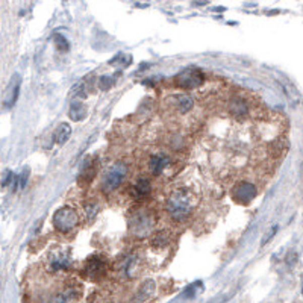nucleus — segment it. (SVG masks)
Listing matches in <instances>:
<instances>
[{"label":"nucleus","mask_w":303,"mask_h":303,"mask_svg":"<svg viewBox=\"0 0 303 303\" xmlns=\"http://www.w3.org/2000/svg\"><path fill=\"white\" fill-rule=\"evenodd\" d=\"M196 197L188 188H176L165 202V211L173 221H185L194 211Z\"/></svg>","instance_id":"f257e3e1"},{"label":"nucleus","mask_w":303,"mask_h":303,"mask_svg":"<svg viewBox=\"0 0 303 303\" xmlns=\"http://www.w3.org/2000/svg\"><path fill=\"white\" fill-rule=\"evenodd\" d=\"M155 226L153 214L147 208H137L129 215V229L137 238H144L149 235L152 227Z\"/></svg>","instance_id":"f03ea898"},{"label":"nucleus","mask_w":303,"mask_h":303,"mask_svg":"<svg viewBox=\"0 0 303 303\" xmlns=\"http://www.w3.org/2000/svg\"><path fill=\"white\" fill-rule=\"evenodd\" d=\"M126 174H128V165H126V162H115L103 174L102 184H100L102 190L105 193H111V191L117 190L123 184Z\"/></svg>","instance_id":"7ed1b4c3"},{"label":"nucleus","mask_w":303,"mask_h":303,"mask_svg":"<svg viewBox=\"0 0 303 303\" xmlns=\"http://www.w3.org/2000/svg\"><path fill=\"white\" fill-rule=\"evenodd\" d=\"M78 223H79V215L75 208L64 206V208H59L53 214V226L61 233H67L73 230L78 226Z\"/></svg>","instance_id":"20e7f679"},{"label":"nucleus","mask_w":303,"mask_h":303,"mask_svg":"<svg viewBox=\"0 0 303 303\" xmlns=\"http://www.w3.org/2000/svg\"><path fill=\"white\" fill-rule=\"evenodd\" d=\"M203 82H205V76H203V73H202L199 69H196V67L185 69V70H182L180 73H177L176 78H174V85L179 87V88H184V90H194V88H199Z\"/></svg>","instance_id":"39448f33"},{"label":"nucleus","mask_w":303,"mask_h":303,"mask_svg":"<svg viewBox=\"0 0 303 303\" xmlns=\"http://www.w3.org/2000/svg\"><path fill=\"white\" fill-rule=\"evenodd\" d=\"M72 265V256L69 252L63 250V249H56L52 250L47 255L46 259V267L50 273H58V271H66L69 270Z\"/></svg>","instance_id":"423d86ee"},{"label":"nucleus","mask_w":303,"mask_h":303,"mask_svg":"<svg viewBox=\"0 0 303 303\" xmlns=\"http://www.w3.org/2000/svg\"><path fill=\"white\" fill-rule=\"evenodd\" d=\"M256 194H258V188L252 182H247V180L236 182L232 188V199L241 205L250 203L256 197Z\"/></svg>","instance_id":"0eeeda50"},{"label":"nucleus","mask_w":303,"mask_h":303,"mask_svg":"<svg viewBox=\"0 0 303 303\" xmlns=\"http://www.w3.org/2000/svg\"><path fill=\"white\" fill-rule=\"evenodd\" d=\"M84 273L90 277V279H100L108 273V262L105 258L99 256V255H93L84 267Z\"/></svg>","instance_id":"6e6552de"},{"label":"nucleus","mask_w":303,"mask_h":303,"mask_svg":"<svg viewBox=\"0 0 303 303\" xmlns=\"http://www.w3.org/2000/svg\"><path fill=\"white\" fill-rule=\"evenodd\" d=\"M167 105H170V108L179 114H187L193 109L194 100L190 94H174L167 99Z\"/></svg>","instance_id":"1a4fd4ad"},{"label":"nucleus","mask_w":303,"mask_h":303,"mask_svg":"<svg viewBox=\"0 0 303 303\" xmlns=\"http://www.w3.org/2000/svg\"><path fill=\"white\" fill-rule=\"evenodd\" d=\"M152 193V184L147 177L141 176L140 179H137V182L131 187L129 190V194L131 197L135 200V202H141V200H146Z\"/></svg>","instance_id":"9d476101"},{"label":"nucleus","mask_w":303,"mask_h":303,"mask_svg":"<svg viewBox=\"0 0 303 303\" xmlns=\"http://www.w3.org/2000/svg\"><path fill=\"white\" fill-rule=\"evenodd\" d=\"M81 295V291L78 286L75 285H70V286H66L63 288L61 291H56L47 303H73L79 298Z\"/></svg>","instance_id":"9b49d317"},{"label":"nucleus","mask_w":303,"mask_h":303,"mask_svg":"<svg viewBox=\"0 0 303 303\" xmlns=\"http://www.w3.org/2000/svg\"><path fill=\"white\" fill-rule=\"evenodd\" d=\"M170 165V156L167 153H155L149 159V170L153 176H159Z\"/></svg>","instance_id":"f8f14e48"},{"label":"nucleus","mask_w":303,"mask_h":303,"mask_svg":"<svg viewBox=\"0 0 303 303\" xmlns=\"http://www.w3.org/2000/svg\"><path fill=\"white\" fill-rule=\"evenodd\" d=\"M156 291V283L153 279H146L137 289L135 295H134V303H143L146 300H149Z\"/></svg>","instance_id":"ddd939ff"},{"label":"nucleus","mask_w":303,"mask_h":303,"mask_svg":"<svg viewBox=\"0 0 303 303\" xmlns=\"http://www.w3.org/2000/svg\"><path fill=\"white\" fill-rule=\"evenodd\" d=\"M227 108H229V114H230L232 117L238 118V120L246 118V115H247V112H249V106H247L246 100H243L241 97H233V99L229 102Z\"/></svg>","instance_id":"4468645a"},{"label":"nucleus","mask_w":303,"mask_h":303,"mask_svg":"<svg viewBox=\"0 0 303 303\" xmlns=\"http://www.w3.org/2000/svg\"><path fill=\"white\" fill-rule=\"evenodd\" d=\"M20 84H22V81H20V76H16V78H14V81L11 82V85H10L8 91H7V94H5V99H4V103H5V106H7V108H11V106H14V103L17 102L19 91H20Z\"/></svg>","instance_id":"2eb2a0df"},{"label":"nucleus","mask_w":303,"mask_h":303,"mask_svg":"<svg viewBox=\"0 0 303 303\" xmlns=\"http://www.w3.org/2000/svg\"><path fill=\"white\" fill-rule=\"evenodd\" d=\"M96 174H97L96 162H91V161L85 162V165H84V168L79 174V184L81 185H90L94 180Z\"/></svg>","instance_id":"dca6fc26"},{"label":"nucleus","mask_w":303,"mask_h":303,"mask_svg":"<svg viewBox=\"0 0 303 303\" xmlns=\"http://www.w3.org/2000/svg\"><path fill=\"white\" fill-rule=\"evenodd\" d=\"M69 115L75 122H82L87 117V108H85V105L82 102H79V100L72 102L70 109H69Z\"/></svg>","instance_id":"f3484780"},{"label":"nucleus","mask_w":303,"mask_h":303,"mask_svg":"<svg viewBox=\"0 0 303 303\" xmlns=\"http://www.w3.org/2000/svg\"><path fill=\"white\" fill-rule=\"evenodd\" d=\"M170 239H171V235H170L167 230H159V232H156V233L153 235L150 244H152L153 247H156V249H164L165 246H168Z\"/></svg>","instance_id":"a211bd4d"},{"label":"nucleus","mask_w":303,"mask_h":303,"mask_svg":"<svg viewBox=\"0 0 303 303\" xmlns=\"http://www.w3.org/2000/svg\"><path fill=\"white\" fill-rule=\"evenodd\" d=\"M70 135H72V128H70V125H67V123H63V125H61V126L56 129V132H55L53 138H55V141H56L58 144H64V143H67V141H69Z\"/></svg>","instance_id":"6ab92c4d"},{"label":"nucleus","mask_w":303,"mask_h":303,"mask_svg":"<svg viewBox=\"0 0 303 303\" xmlns=\"http://www.w3.org/2000/svg\"><path fill=\"white\" fill-rule=\"evenodd\" d=\"M53 41H55L58 50H61V52H67V50H69V41L64 38V35L56 34V35L53 37Z\"/></svg>","instance_id":"aec40b11"},{"label":"nucleus","mask_w":303,"mask_h":303,"mask_svg":"<svg viewBox=\"0 0 303 303\" xmlns=\"http://www.w3.org/2000/svg\"><path fill=\"white\" fill-rule=\"evenodd\" d=\"M114 85V78L112 76H102L99 79V88L102 91H108Z\"/></svg>","instance_id":"412c9836"},{"label":"nucleus","mask_w":303,"mask_h":303,"mask_svg":"<svg viewBox=\"0 0 303 303\" xmlns=\"http://www.w3.org/2000/svg\"><path fill=\"white\" fill-rule=\"evenodd\" d=\"M285 144V141L282 140H277V141H274L273 144H271V155H274V156H277V155H283V152H285V149H286V146H283Z\"/></svg>","instance_id":"4be33fe9"},{"label":"nucleus","mask_w":303,"mask_h":303,"mask_svg":"<svg viewBox=\"0 0 303 303\" xmlns=\"http://www.w3.org/2000/svg\"><path fill=\"white\" fill-rule=\"evenodd\" d=\"M99 211V205L96 200H87L85 202V212H87V217H94L96 212Z\"/></svg>","instance_id":"5701e85b"},{"label":"nucleus","mask_w":303,"mask_h":303,"mask_svg":"<svg viewBox=\"0 0 303 303\" xmlns=\"http://www.w3.org/2000/svg\"><path fill=\"white\" fill-rule=\"evenodd\" d=\"M276 232H277V226H274L270 232H267V233L264 235V238H262V241H261V246H265V244L273 238V235H274Z\"/></svg>","instance_id":"b1692460"},{"label":"nucleus","mask_w":303,"mask_h":303,"mask_svg":"<svg viewBox=\"0 0 303 303\" xmlns=\"http://www.w3.org/2000/svg\"><path fill=\"white\" fill-rule=\"evenodd\" d=\"M28 176H29V168H25V170H23V173L19 176V180H20V188H25V187H26Z\"/></svg>","instance_id":"393cba45"},{"label":"nucleus","mask_w":303,"mask_h":303,"mask_svg":"<svg viewBox=\"0 0 303 303\" xmlns=\"http://www.w3.org/2000/svg\"><path fill=\"white\" fill-rule=\"evenodd\" d=\"M301 294H303V286H301Z\"/></svg>","instance_id":"a878e982"}]
</instances>
